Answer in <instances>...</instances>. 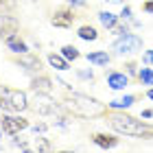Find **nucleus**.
Wrapping results in <instances>:
<instances>
[{"label":"nucleus","mask_w":153,"mask_h":153,"mask_svg":"<svg viewBox=\"0 0 153 153\" xmlns=\"http://www.w3.org/2000/svg\"><path fill=\"white\" fill-rule=\"evenodd\" d=\"M118 16H120V20H125V22H131V20H134V9H131L129 4H123V9H120Z\"/></svg>","instance_id":"24"},{"label":"nucleus","mask_w":153,"mask_h":153,"mask_svg":"<svg viewBox=\"0 0 153 153\" xmlns=\"http://www.w3.org/2000/svg\"><path fill=\"white\" fill-rule=\"evenodd\" d=\"M76 35H79L83 42H96L99 39V31H96L92 24H81L79 29H76Z\"/></svg>","instance_id":"18"},{"label":"nucleus","mask_w":153,"mask_h":153,"mask_svg":"<svg viewBox=\"0 0 153 153\" xmlns=\"http://www.w3.org/2000/svg\"><path fill=\"white\" fill-rule=\"evenodd\" d=\"M57 83H59V85H64V90H70V88H72L70 83H68V81H64L61 76H57Z\"/></svg>","instance_id":"34"},{"label":"nucleus","mask_w":153,"mask_h":153,"mask_svg":"<svg viewBox=\"0 0 153 153\" xmlns=\"http://www.w3.org/2000/svg\"><path fill=\"white\" fill-rule=\"evenodd\" d=\"M74 20H76L74 11L66 7V9H57V11L51 16V24L55 26V29H72Z\"/></svg>","instance_id":"6"},{"label":"nucleus","mask_w":153,"mask_h":153,"mask_svg":"<svg viewBox=\"0 0 153 153\" xmlns=\"http://www.w3.org/2000/svg\"><path fill=\"white\" fill-rule=\"evenodd\" d=\"M11 147H13V149H20V151H31L29 140H26L24 136H20V134L11 136Z\"/></svg>","instance_id":"21"},{"label":"nucleus","mask_w":153,"mask_h":153,"mask_svg":"<svg viewBox=\"0 0 153 153\" xmlns=\"http://www.w3.org/2000/svg\"><path fill=\"white\" fill-rule=\"evenodd\" d=\"M2 42H4V46L9 48V51L13 53V55H22V53H29V44L20 37V33H11V35H7V37H2Z\"/></svg>","instance_id":"12"},{"label":"nucleus","mask_w":153,"mask_h":153,"mask_svg":"<svg viewBox=\"0 0 153 153\" xmlns=\"http://www.w3.org/2000/svg\"><path fill=\"white\" fill-rule=\"evenodd\" d=\"M33 131H35V134H46V131H48V125H46V123H37L35 127H33Z\"/></svg>","instance_id":"30"},{"label":"nucleus","mask_w":153,"mask_h":153,"mask_svg":"<svg viewBox=\"0 0 153 153\" xmlns=\"http://www.w3.org/2000/svg\"><path fill=\"white\" fill-rule=\"evenodd\" d=\"M142 11L153 16V0H147V2H142Z\"/></svg>","instance_id":"31"},{"label":"nucleus","mask_w":153,"mask_h":153,"mask_svg":"<svg viewBox=\"0 0 153 153\" xmlns=\"http://www.w3.org/2000/svg\"><path fill=\"white\" fill-rule=\"evenodd\" d=\"M31 109L39 116H66V107L53 99V94H35V101L31 103Z\"/></svg>","instance_id":"3"},{"label":"nucleus","mask_w":153,"mask_h":153,"mask_svg":"<svg viewBox=\"0 0 153 153\" xmlns=\"http://www.w3.org/2000/svg\"><path fill=\"white\" fill-rule=\"evenodd\" d=\"M13 61H16V64H18L20 68H24L26 72H39V68H42V61H39V57H37L35 53H31V51H29V53L18 55V57L13 59Z\"/></svg>","instance_id":"8"},{"label":"nucleus","mask_w":153,"mask_h":153,"mask_svg":"<svg viewBox=\"0 0 153 153\" xmlns=\"http://www.w3.org/2000/svg\"><path fill=\"white\" fill-rule=\"evenodd\" d=\"M2 134H4V131H2V129H0V140H2Z\"/></svg>","instance_id":"38"},{"label":"nucleus","mask_w":153,"mask_h":153,"mask_svg":"<svg viewBox=\"0 0 153 153\" xmlns=\"http://www.w3.org/2000/svg\"><path fill=\"white\" fill-rule=\"evenodd\" d=\"M112 33H114V35H125V33H129V24L125 22V20H120V22L112 29Z\"/></svg>","instance_id":"25"},{"label":"nucleus","mask_w":153,"mask_h":153,"mask_svg":"<svg viewBox=\"0 0 153 153\" xmlns=\"http://www.w3.org/2000/svg\"><path fill=\"white\" fill-rule=\"evenodd\" d=\"M76 76L83 81H94V72L90 70V68H85V70H76Z\"/></svg>","instance_id":"27"},{"label":"nucleus","mask_w":153,"mask_h":153,"mask_svg":"<svg viewBox=\"0 0 153 153\" xmlns=\"http://www.w3.org/2000/svg\"><path fill=\"white\" fill-rule=\"evenodd\" d=\"M142 118H147V120H149V118H153V109H151V107H144V109H142Z\"/></svg>","instance_id":"33"},{"label":"nucleus","mask_w":153,"mask_h":153,"mask_svg":"<svg viewBox=\"0 0 153 153\" xmlns=\"http://www.w3.org/2000/svg\"><path fill=\"white\" fill-rule=\"evenodd\" d=\"M18 29H20V22H18L16 16H11L7 11L0 13V39L11 35V33H18Z\"/></svg>","instance_id":"10"},{"label":"nucleus","mask_w":153,"mask_h":153,"mask_svg":"<svg viewBox=\"0 0 153 153\" xmlns=\"http://www.w3.org/2000/svg\"><path fill=\"white\" fill-rule=\"evenodd\" d=\"M35 149L37 151H53V144L48 142V138H35Z\"/></svg>","instance_id":"23"},{"label":"nucleus","mask_w":153,"mask_h":153,"mask_svg":"<svg viewBox=\"0 0 153 153\" xmlns=\"http://www.w3.org/2000/svg\"><path fill=\"white\" fill-rule=\"evenodd\" d=\"M105 79H107V85L112 90H125L129 85L131 76L127 72H120V70H109V72H105Z\"/></svg>","instance_id":"11"},{"label":"nucleus","mask_w":153,"mask_h":153,"mask_svg":"<svg viewBox=\"0 0 153 153\" xmlns=\"http://www.w3.org/2000/svg\"><path fill=\"white\" fill-rule=\"evenodd\" d=\"M61 55H64V57H66L68 61H76V59L81 57L79 48H76V46H72V44H66L64 48H61Z\"/></svg>","instance_id":"22"},{"label":"nucleus","mask_w":153,"mask_h":153,"mask_svg":"<svg viewBox=\"0 0 153 153\" xmlns=\"http://www.w3.org/2000/svg\"><path fill=\"white\" fill-rule=\"evenodd\" d=\"M138 81L142 83V85H153V68L144 66L138 70Z\"/></svg>","instance_id":"19"},{"label":"nucleus","mask_w":153,"mask_h":153,"mask_svg":"<svg viewBox=\"0 0 153 153\" xmlns=\"http://www.w3.org/2000/svg\"><path fill=\"white\" fill-rule=\"evenodd\" d=\"M9 103H11V109L13 112H26L31 109V101L26 96L24 90H16V88H9Z\"/></svg>","instance_id":"7"},{"label":"nucleus","mask_w":153,"mask_h":153,"mask_svg":"<svg viewBox=\"0 0 153 153\" xmlns=\"http://www.w3.org/2000/svg\"><path fill=\"white\" fill-rule=\"evenodd\" d=\"M29 127H31V120L24 118L20 112H2L0 114V129H2L7 136L22 134V131L29 129Z\"/></svg>","instance_id":"5"},{"label":"nucleus","mask_w":153,"mask_h":153,"mask_svg":"<svg viewBox=\"0 0 153 153\" xmlns=\"http://www.w3.org/2000/svg\"><path fill=\"white\" fill-rule=\"evenodd\" d=\"M99 22H101L103 29L112 31L114 26L120 22V16H116V13H112V11H99Z\"/></svg>","instance_id":"17"},{"label":"nucleus","mask_w":153,"mask_h":153,"mask_svg":"<svg viewBox=\"0 0 153 153\" xmlns=\"http://www.w3.org/2000/svg\"><path fill=\"white\" fill-rule=\"evenodd\" d=\"M105 123L112 127L118 136L127 138H140V140H153V125L136 116L127 114V109H109L105 114Z\"/></svg>","instance_id":"1"},{"label":"nucleus","mask_w":153,"mask_h":153,"mask_svg":"<svg viewBox=\"0 0 153 153\" xmlns=\"http://www.w3.org/2000/svg\"><path fill=\"white\" fill-rule=\"evenodd\" d=\"M85 59H88L92 66L105 68V66H109V61H112V55H109L107 51H94V53H88Z\"/></svg>","instance_id":"15"},{"label":"nucleus","mask_w":153,"mask_h":153,"mask_svg":"<svg viewBox=\"0 0 153 153\" xmlns=\"http://www.w3.org/2000/svg\"><path fill=\"white\" fill-rule=\"evenodd\" d=\"M105 2H109V4H125V0H105Z\"/></svg>","instance_id":"37"},{"label":"nucleus","mask_w":153,"mask_h":153,"mask_svg":"<svg viewBox=\"0 0 153 153\" xmlns=\"http://www.w3.org/2000/svg\"><path fill=\"white\" fill-rule=\"evenodd\" d=\"M92 142L101 149H116L120 144V138L112 134H92Z\"/></svg>","instance_id":"13"},{"label":"nucleus","mask_w":153,"mask_h":153,"mask_svg":"<svg viewBox=\"0 0 153 153\" xmlns=\"http://www.w3.org/2000/svg\"><path fill=\"white\" fill-rule=\"evenodd\" d=\"M0 112H13L11 103H9V88L0 85Z\"/></svg>","instance_id":"20"},{"label":"nucleus","mask_w":153,"mask_h":153,"mask_svg":"<svg viewBox=\"0 0 153 153\" xmlns=\"http://www.w3.org/2000/svg\"><path fill=\"white\" fill-rule=\"evenodd\" d=\"M138 101H140V94H123L109 103V109H129Z\"/></svg>","instance_id":"14"},{"label":"nucleus","mask_w":153,"mask_h":153,"mask_svg":"<svg viewBox=\"0 0 153 153\" xmlns=\"http://www.w3.org/2000/svg\"><path fill=\"white\" fill-rule=\"evenodd\" d=\"M66 2L70 4V7H85V4H88L85 0H66Z\"/></svg>","instance_id":"32"},{"label":"nucleus","mask_w":153,"mask_h":153,"mask_svg":"<svg viewBox=\"0 0 153 153\" xmlns=\"http://www.w3.org/2000/svg\"><path fill=\"white\" fill-rule=\"evenodd\" d=\"M131 26H134V29H140L142 22H140V20H131Z\"/></svg>","instance_id":"36"},{"label":"nucleus","mask_w":153,"mask_h":153,"mask_svg":"<svg viewBox=\"0 0 153 153\" xmlns=\"http://www.w3.org/2000/svg\"><path fill=\"white\" fill-rule=\"evenodd\" d=\"M142 64L144 66H153V51H144L142 53Z\"/></svg>","instance_id":"28"},{"label":"nucleus","mask_w":153,"mask_h":153,"mask_svg":"<svg viewBox=\"0 0 153 153\" xmlns=\"http://www.w3.org/2000/svg\"><path fill=\"white\" fill-rule=\"evenodd\" d=\"M48 64H51V68H55V70H59V72H66V70H70V61H68L64 55H57V53H48Z\"/></svg>","instance_id":"16"},{"label":"nucleus","mask_w":153,"mask_h":153,"mask_svg":"<svg viewBox=\"0 0 153 153\" xmlns=\"http://www.w3.org/2000/svg\"><path fill=\"white\" fill-rule=\"evenodd\" d=\"M33 2H35V0H33Z\"/></svg>","instance_id":"39"},{"label":"nucleus","mask_w":153,"mask_h":153,"mask_svg":"<svg viewBox=\"0 0 153 153\" xmlns=\"http://www.w3.org/2000/svg\"><path fill=\"white\" fill-rule=\"evenodd\" d=\"M31 92L33 94H53L55 92V83H53L51 76L37 74V76H33V81H31Z\"/></svg>","instance_id":"9"},{"label":"nucleus","mask_w":153,"mask_h":153,"mask_svg":"<svg viewBox=\"0 0 153 153\" xmlns=\"http://www.w3.org/2000/svg\"><path fill=\"white\" fill-rule=\"evenodd\" d=\"M144 96H147V99H149V101H153V88H149V90H147V92H144Z\"/></svg>","instance_id":"35"},{"label":"nucleus","mask_w":153,"mask_h":153,"mask_svg":"<svg viewBox=\"0 0 153 153\" xmlns=\"http://www.w3.org/2000/svg\"><path fill=\"white\" fill-rule=\"evenodd\" d=\"M16 4H18V0H0L2 11H4V9H16Z\"/></svg>","instance_id":"29"},{"label":"nucleus","mask_w":153,"mask_h":153,"mask_svg":"<svg viewBox=\"0 0 153 153\" xmlns=\"http://www.w3.org/2000/svg\"><path fill=\"white\" fill-rule=\"evenodd\" d=\"M125 70H127L129 76H138V70H140V68H138L136 61H125Z\"/></svg>","instance_id":"26"},{"label":"nucleus","mask_w":153,"mask_h":153,"mask_svg":"<svg viewBox=\"0 0 153 153\" xmlns=\"http://www.w3.org/2000/svg\"><path fill=\"white\" fill-rule=\"evenodd\" d=\"M142 37L140 35H136V33H125V35H118L114 39V53L118 55V57H131V55H136V53H140L142 51Z\"/></svg>","instance_id":"4"},{"label":"nucleus","mask_w":153,"mask_h":153,"mask_svg":"<svg viewBox=\"0 0 153 153\" xmlns=\"http://www.w3.org/2000/svg\"><path fill=\"white\" fill-rule=\"evenodd\" d=\"M61 105L66 107V112L74 116V118H105V114L109 112V105L101 103L99 99L83 92H72V90H66V96L61 101Z\"/></svg>","instance_id":"2"}]
</instances>
